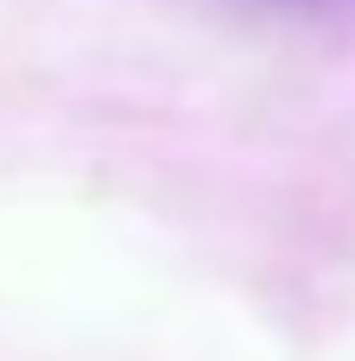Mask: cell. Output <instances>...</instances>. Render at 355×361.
<instances>
[]
</instances>
